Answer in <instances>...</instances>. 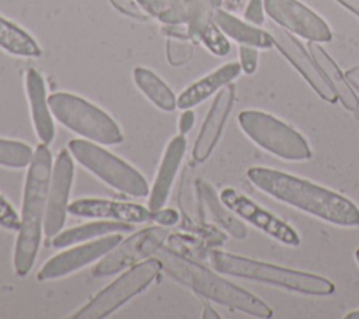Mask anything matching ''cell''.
I'll list each match as a JSON object with an SVG mask.
<instances>
[{"mask_svg":"<svg viewBox=\"0 0 359 319\" xmlns=\"http://www.w3.org/2000/svg\"><path fill=\"white\" fill-rule=\"evenodd\" d=\"M52 115L66 128L102 145L123 141L118 124L100 107L70 93H53L48 97Z\"/></svg>","mask_w":359,"mask_h":319,"instance_id":"5b68a950","label":"cell"},{"mask_svg":"<svg viewBox=\"0 0 359 319\" xmlns=\"http://www.w3.org/2000/svg\"><path fill=\"white\" fill-rule=\"evenodd\" d=\"M337 1L359 17V0H337Z\"/></svg>","mask_w":359,"mask_h":319,"instance_id":"836d02e7","label":"cell"},{"mask_svg":"<svg viewBox=\"0 0 359 319\" xmlns=\"http://www.w3.org/2000/svg\"><path fill=\"white\" fill-rule=\"evenodd\" d=\"M220 200L237 216L254 225L255 228L264 230L273 239L289 246L300 245V236L290 225H287L286 222H283L269 211L261 208L251 198L236 191L234 188H230V187L224 188L220 193Z\"/></svg>","mask_w":359,"mask_h":319,"instance_id":"7c38bea8","label":"cell"},{"mask_svg":"<svg viewBox=\"0 0 359 319\" xmlns=\"http://www.w3.org/2000/svg\"><path fill=\"white\" fill-rule=\"evenodd\" d=\"M0 226L10 230H18L20 228V218L17 212L3 195H0Z\"/></svg>","mask_w":359,"mask_h":319,"instance_id":"f1b7e54d","label":"cell"},{"mask_svg":"<svg viewBox=\"0 0 359 319\" xmlns=\"http://www.w3.org/2000/svg\"><path fill=\"white\" fill-rule=\"evenodd\" d=\"M345 319H359V311H352L345 315Z\"/></svg>","mask_w":359,"mask_h":319,"instance_id":"d590c367","label":"cell"},{"mask_svg":"<svg viewBox=\"0 0 359 319\" xmlns=\"http://www.w3.org/2000/svg\"><path fill=\"white\" fill-rule=\"evenodd\" d=\"M112 6L121 13L133 17L136 20H147V14L133 0H111Z\"/></svg>","mask_w":359,"mask_h":319,"instance_id":"4dcf8cb0","label":"cell"},{"mask_svg":"<svg viewBox=\"0 0 359 319\" xmlns=\"http://www.w3.org/2000/svg\"><path fill=\"white\" fill-rule=\"evenodd\" d=\"M74 166L72 153L62 149L57 153L55 164L52 167V176L48 191L46 212L43 219V233L48 237H53L60 232L65 225L66 214L69 212V194L73 183Z\"/></svg>","mask_w":359,"mask_h":319,"instance_id":"8fae6325","label":"cell"},{"mask_svg":"<svg viewBox=\"0 0 359 319\" xmlns=\"http://www.w3.org/2000/svg\"><path fill=\"white\" fill-rule=\"evenodd\" d=\"M133 80L137 89L160 110L172 111L177 108L175 94L154 72L140 66L135 67Z\"/></svg>","mask_w":359,"mask_h":319,"instance_id":"cb8c5ba5","label":"cell"},{"mask_svg":"<svg viewBox=\"0 0 359 319\" xmlns=\"http://www.w3.org/2000/svg\"><path fill=\"white\" fill-rule=\"evenodd\" d=\"M194 124H195V114H194V111L191 108L189 110H182V112L180 115V121H178L180 134L181 135L188 134L192 129Z\"/></svg>","mask_w":359,"mask_h":319,"instance_id":"d6a6232c","label":"cell"},{"mask_svg":"<svg viewBox=\"0 0 359 319\" xmlns=\"http://www.w3.org/2000/svg\"><path fill=\"white\" fill-rule=\"evenodd\" d=\"M164 270L171 278L191 288L194 292L223 306L237 309L255 318H271L273 311L254 294L219 277L209 268L189 260L181 253L161 247L156 253Z\"/></svg>","mask_w":359,"mask_h":319,"instance_id":"3957f363","label":"cell"},{"mask_svg":"<svg viewBox=\"0 0 359 319\" xmlns=\"http://www.w3.org/2000/svg\"><path fill=\"white\" fill-rule=\"evenodd\" d=\"M122 242V236L118 233H111L101 236L97 240L72 247L65 250L52 259H49L38 273L39 281L55 280L59 277H65L79 268L104 257L114 247H116Z\"/></svg>","mask_w":359,"mask_h":319,"instance_id":"5bb4252c","label":"cell"},{"mask_svg":"<svg viewBox=\"0 0 359 319\" xmlns=\"http://www.w3.org/2000/svg\"><path fill=\"white\" fill-rule=\"evenodd\" d=\"M185 149H187V139L181 134L171 138L170 142L167 143L154 183L151 185V191L149 193L147 208L150 211L160 209L167 202L175 176L178 173L180 164L184 159Z\"/></svg>","mask_w":359,"mask_h":319,"instance_id":"e0dca14e","label":"cell"},{"mask_svg":"<svg viewBox=\"0 0 359 319\" xmlns=\"http://www.w3.org/2000/svg\"><path fill=\"white\" fill-rule=\"evenodd\" d=\"M196 184H198V193L205 207L208 208L209 214L215 219V222H217L223 229H226L227 233H230L234 239H240V240L245 239L247 228L236 216V214L223 204L220 197H217L215 188L205 180H198Z\"/></svg>","mask_w":359,"mask_h":319,"instance_id":"7402d4cb","label":"cell"},{"mask_svg":"<svg viewBox=\"0 0 359 319\" xmlns=\"http://www.w3.org/2000/svg\"><path fill=\"white\" fill-rule=\"evenodd\" d=\"M243 132L259 148L285 160H306L311 157L307 141L292 126L271 114L245 110L238 114Z\"/></svg>","mask_w":359,"mask_h":319,"instance_id":"8992f818","label":"cell"},{"mask_svg":"<svg viewBox=\"0 0 359 319\" xmlns=\"http://www.w3.org/2000/svg\"><path fill=\"white\" fill-rule=\"evenodd\" d=\"M212 21L224 35L230 37L241 45H250L258 49H266L273 45V39L269 32L258 28L251 22L248 24L245 21H241L240 18L224 10H215Z\"/></svg>","mask_w":359,"mask_h":319,"instance_id":"44dd1931","label":"cell"},{"mask_svg":"<svg viewBox=\"0 0 359 319\" xmlns=\"http://www.w3.org/2000/svg\"><path fill=\"white\" fill-rule=\"evenodd\" d=\"M355 259H356V261H358V264H359V249L355 252Z\"/></svg>","mask_w":359,"mask_h":319,"instance_id":"8d00e7d4","label":"cell"},{"mask_svg":"<svg viewBox=\"0 0 359 319\" xmlns=\"http://www.w3.org/2000/svg\"><path fill=\"white\" fill-rule=\"evenodd\" d=\"M69 152L81 166L112 188L132 197L149 195L150 188L144 177L129 163L101 146L84 139H72Z\"/></svg>","mask_w":359,"mask_h":319,"instance_id":"52a82bcc","label":"cell"},{"mask_svg":"<svg viewBox=\"0 0 359 319\" xmlns=\"http://www.w3.org/2000/svg\"><path fill=\"white\" fill-rule=\"evenodd\" d=\"M67 211L74 216L102 218L128 223H146L153 221V211L146 207L105 198H80L69 204Z\"/></svg>","mask_w":359,"mask_h":319,"instance_id":"2e32d148","label":"cell"},{"mask_svg":"<svg viewBox=\"0 0 359 319\" xmlns=\"http://www.w3.org/2000/svg\"><path fill=\"white\" fill-rule=\"evenodd\" d=\"M271 37L273 39V45L278 48V51L294 66V69L304 77V80L311 86V89L327 103L334 104L338 97L320 70L318 65L307 52L303 45L285 28H272Z\"/></svg>","mask_w":359,"mask_h":319,"instance_id":"4fadbf2b","label":"cell"},{"mask_svg":"<svg viewBox=\"0 0 359 319\" xmlns=\"http://www.w3.org/2000/svg\"><path fill=\"white\" fill-rule=\"evenodd\" d=\"M153 221L161 226H172L180 221V214L172 208H160L153 211Z\"/></svg>","mask_w":359,"mask_h":319,"instance_id":"1f68e13d","label":"cell"},{"mask_svg":"<svg viewBox=\"0 0 359 319\" xmlns=\"http://www.w3.org/2000/svg\"><path fill=\"white\" fill-rule=\"evenodd\" d=\"M0 48L11 55L24 58L41 56L42 51L36 41L17 24L0 15Z\"/></svg>","mask_w":359,"mask_h":319,"instance_id":"d4e9b609","label":"cell"},{"mask_svg":"<svg viewBox=\"0 0 359 319\" xmlns=\"http://www.w3.org/2000/svg\"><path fill=\"white\" fill-rule=\"evenodd\" d=\"M247 177L265 194L325 222L346 228L359 226V208L346 197L323 185L268 167H251Z\"/></svg>","mask_w":359,"mask_h":319,"instance_id":"6da1fadb","label":"cell"},{"mask_svg":"<svg viewBox=\"0 0 359 319\" xmlns=\"http://www.w3.org/2000/svg\"><path fill=\"white\" fill-rule=\"evenodd\" d=\"M208 257L213 270L220 274L272 284L307 295L323 297L335 291V285L330 280L317 274L279 267L220 250H210Z\"/></svg>","mask_w":359,"mask_h":319,"instance_id":"277c9868","label":"cell"},{"mask_svg":"<svg viewBox=\"0 0 359 319\" xmlns=\"http://www.w3.org/2000/svg\"><path fill=\"white\" fill-rule=\"evenodd\" d=\"M130 230H133V226L128 222H119V221L91 222V223L80 225V226L70 228V229H66L63 232H59L57 235L53 236L52 245L55 247H67L70 245H77V243L87 242L90 239L101 237V236H105V235L126 233V232H130Z\"/></svg>","mask_w":359,"mask_h":319,"instance_id":"603a6c76","label":"cell"},{"mask_svg":"<svg viewBox=\"0 0 359 319\" xmlns=\"http://www.w3.org/2000/svg\"><path fill=\"white\" fill-rule=\"evenodd\" d=\"M241 72V66L237 62H229L216 70L210 72L205 77L196 80L191 86H188L178 97L177 107L180 110H189L206 98H209L213 93L231 83Z\"/></svg>","mask_w":359,"mask_h":319,"instance_id":"d6986e66","label":"cell"},{"mask_svg":"<svg viewBox=\"0 0 359 319\" xmlns=\"http://www.w3.org/2000/svg\"><path fill=\"white\" fill-rule=\"evenodd\" d=\"M234 94L236 89L231 83L222 87L216 94L192 149V157L195 162H205L216 148L234 104Z\"/></svg>","mask_w":359,"mask_h":319,"instance_id":"9a60e30c","label":"cell"},{"mask_svg":"<svg viewBox=\"0 0 359 319\" xmlns=\"http://www.w3.org/2000/svg\"><path fill=\"white\" fill-rule=\"evenodd\" d=\"M161 271L158 257H150L136 263L119 278L100 291L88 304L80 308L72 318L101 319L111 315L129 299L144 291Z\"/></svg>","mask_w":359,"mask_h":319,"instance_id":"ba28073f","label":"cell"},{"mask_svg":"<svg viewBox=\"0 0 359 319\" xmlns=\"http://www.w3.org/2000/svg\"><path fill=\"white\" fill-rule=\"evenodd\" d=\"M205 319H208V318H215V319H219V315L209 306V305H205V308H203V315H202Z\"/></svg>","mask_w":359,"mask_h":319,"instance_id":"e575fe53","label":"cell"},{"mask_svg":"<svg viewBox=\"0 0 359 319\" xmlns=\"http://www.w3.org/2000/svg\"><path fill=\"white\" fill-rule=\"evenodd\" d=\"M264 8L278 25L307 41L320 44L332 39L328 24L299 0H264Z\"/></svg>","mask_w":359,"mask_h":319,"instance_id":"30bf717a","label":"cell"},{"mask_svg":"<svg viewBox=\"0 0 359 319\" xmlns=\"http://www.w3.org/2000/svg\"><path fill=\"white\" fill-rule=\"evenodd\" d=\"M307 48H309L310 55L318 65L320 70L323 72V74L325 76V79L334 89V91H335L338 100L342 103V105L348 111H356L359 108V98H358L356 93L353 91L352 86L349 84L348 79L339 69V66L334 62V59L325 52V49L318 42L309 41Z\"/></svg>","mask_w":359,"mask_h":319,"instance_id":"ffe728a7","label":"cell"},{"mask_svg":"<svg viewBox=\"0 0 359 319\" xmlns=\"http://www.w3.org/2000/svg\"><path fill=\"white\" fill-rule=\"evenodd\" d=\"M25 90L31 108V118L39 141L49 145L55 138V125L49 108L46 87L43 77L35 69H28L25 73Z\"/></svg>","mask_w":359,"mask_h":319,"instance_id":"ac0fdd59","label":"cell"},{"mask_svg":"<svg viewBox=\"0 0 359 319\" xmlns=\"http://www.w3.org/2000/svg\"><path fill=\"white\" fill-rule=\"evenodd\" d=\"M198 34L203 44L216 55L224 56L230 51V44L226 39L224 34L219 30L215 22H203L202 27L198 30Z\"/></svg>","mask_w":359,"mask_h":319,"instance_id":"4316f807","label":"cell"},{"mask_svg":"<svg viewBox=\"0 0 359 319\" xmlns=\"http://www.w3.org/2000/svg\"><path fill=\"white\" fill-rule=\"evenodd\" d=\"M165 226H150L133 233L129 239L119 243L91 268L94 277H108L116 274L139 261L149 259L163 247L168 239Z\"/></svg>","mask_w":359,"mask_h":319,"instance_id":"9c48e42d","label":"cell"},{"mask_svg":"<svg viewBox=\"0 0 359 319\" xmlns=\"http://www.w3.org/2000/svg\"><path fill=\"white\" fill-rule=\"evenodd\" d=\"M264 13H265L264 0H250L244 11V18L248 22L259 27L264 24V20H265Z\"/></svg>","mask_w":359,"mask_h":319,"instance_id":"f546056e","label":"cell"},{"mask_svg":"<svg viewBox=\"0 0 359 319\" xmlns=\"http://www.w3.org/2000/svg\"><path fill=\"white\" fill-rule=\"evenodd\" d=\"M52 167L48 145H38L25 177L20 228L14 247V270L21 277L31 271L39 250Z\"/></svg>","mask_w":359,"mask_h":319,"instance_id":"7a4b0ae2","label":"cell"},{"mask_svg":"<svg viewBox=\"0 0 359 319\" xmlns=\"http://www.w3.org/2000/svg\"><path fill=\"white\" fill-rule=\"evenodd\" d=\"M32 149L20 141L0 138V164L14 169L29 166L32 160Z\"/></svg>","mask_w":359,"mask_h":319,"instance_id":"484cf974","label":"cell"},{"mask_svg":"<svg viewBox=\"0 0 359 319\" xmlns=\"http://www.w3.org/2000/svg\"><path fill=\"white\" fill-rule=\"evenodd\" d=\"M240 66L247 74H252L258 66V48L250 45H240Z\"/></svg>","mask_w":359,"mask_h":319,"instance_id":"83f0119b","label":"cell"}]
</instances>
